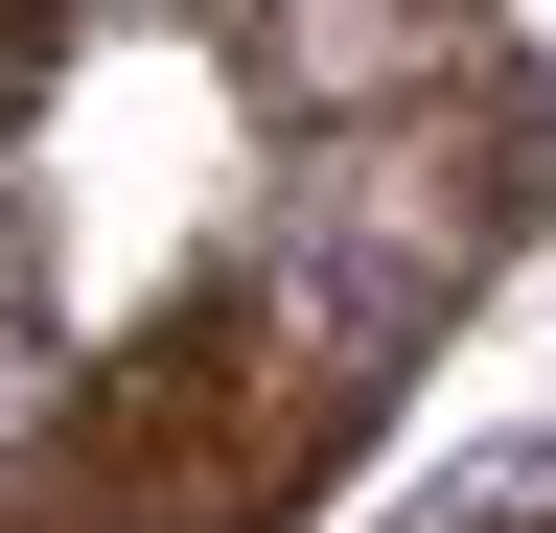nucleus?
<instances>
[{"mask_svg":"<svg viewBox=\"0 0 556 533\" xmlns=\"http://www.w3.org/2000/svg\"><path fill=\"white\" fill-rule=\"evenodd\" d=\"M348 418H371V348H302L278 279H186L70 394H24L0 533H302L325 464H348Z\"/></svg>","mask_w":556,"mask_h":533,"instance_id":"f257e3e1","label":"nucleus"},{"mask_svg":"<svg viewBox=\"0 0 556 533\" xmlns=\"http://www.w3.org/2000/svg\"><path fill=\"white\" fill-rule=\"evenodd\" d=\"M24 71H47V0H0V93H24Z\"/></svg>","mask_w":556,"mask_h":533,"instance_id":"f03ea898","label":"nucleus"},{"mask_svg":"<svg viewBox=\"0 0 556 533\" xmlns=\"http://www.w3.org/2000/svg\"><path fill=\"white\" fill-rule=\"evenodd\" d=\"M510 533H556V510H510Z\"/></svg>","mask_w":556,"mask_h":533,"instance_id":"7ed1b4c3","label":"nucleus"}]
</instances>
